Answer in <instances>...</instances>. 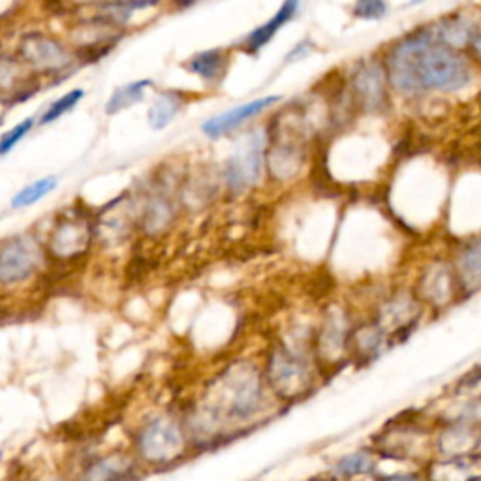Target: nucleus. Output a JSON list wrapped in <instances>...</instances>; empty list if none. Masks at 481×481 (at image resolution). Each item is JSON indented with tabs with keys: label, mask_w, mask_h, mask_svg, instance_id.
<instances>
[{
	"label": "nucleus",
	"mask_w": 481,
	"mask_h": 481,
	"mask_svg": "<svg viewBox=\"0 0 481 481\" xmlns=\"http://www.w3.org/2000/svg\"><path fill=\"white\" fill-rule=\"evenodd\" d=\"M386 68L391 87L406 96L465 93L481 72L465 53L442 44L431 25L408 32L391 47Z\"/></svg>",
	"instance_id": "f257e3e1"
},
{
	"label": "nucleus",
	"mask_w": 481,
	"mask_h": 481,
	"mask_svg": "<svg viewBox=\"0 0 481 481\" xmlns=\"http://www.w3.org/2000/svg\"><path fill=\"white\" fill-rule=\"evenodd\" d=\"M265 401L263 380L258 370L251 365H239L228 370L220 387V399L217 404V416L222 414L228 419L246 421L254 418Z\"/></svg>",
	"instance_id": "f03ea898"
},
{
	"label": "nucleus",
	"mask_w": 481,
	"mask_h": 481,
	"mask_svg": "<svg viewBox=\"0 0 481 481\" xmlns=\"http://www.w3.org/2000/svg\"><path fill=\"white\" fill-rule=\"evenodd\" d=\"M136 450L139 457L151 465H168L183 455V429L170 418H156L139 429Z\"/></svg>",
	"instance_id": "7ed1b4c3"
},
{
	"label": "nucleus",
	"mask_w": 481,
	"mask_h": 481,
	"mask_svg": "<svg viewBox=\"0 0 481 481\" xmlns=\"http://www.w3.org/2000/svg\"><path fill=\"white\" fill-rule=\"evenodd\" d=\"M270 386L284 399H294L311 387L312 370L305 355L299 352L278 348L270 360Z\"/></svg>",
	"instance_id": "20e7f679"
},
{
	"label": "nucleus",
	"mask_w": 481,
	"mask_h": 481,
	"mask_svg": "<svg viewBox=\"0 0 481 481\" xmlns=\"http://www.w3.org/2000/svg\"><path fill=\"white\" fill-rule=\"evenodd\" d=\"M42 263V251L30 237H13L0 253V278L4 284H15L30 278Z\"/></svg>",
	"instance_id": "39448f33"
},
{
	"label": "nucleus",
	"mask_w": 481,
	"mask_h": 481,
	"mask_svg": "<svg viewBox=\"0 0 481 481\" xmlns=\"http://www.w3.org/2000/svg\"><path fill=\"white\" fill-rule=\"evenodd\" d=\"M460 294V284L453 263L433 261L427 265V270L419 277L418 295L435 309L448 307L450 303L459 299Z\"/></svg>",
	"instance_id": "423d86ee"
},
{
	"label": "nucleus",
	"mask_w": 481,
	"mask_h": 481,
	"mask_svg": "<svg viewBox=\"0 0 481 481\" xmlns=\"http://www.w3.org/2000/svg\"><path fill=\"white\" fill-rule=\"evenodd\" d=\"M263 144V136L254 134L228 158L226 183L231 192H243L258 181L261 170Z\"/></svg>",
	"instance_id": "0eeeda50"
},
{
	"label": "nucleus",
	"mask_w": 481,
	"mask_h": 481,
	"mask_svg": "<svg viewBox=\"0 0 481 481\" xmlns=\"http://www.w3.org/2000/svg\"><path fill=\"white\" fill-rule=\"evenodd\" d=\"M387 68L382 62H363L353 76V93L367 112H382L387 104Z\"/></svg>",
	"instance_id": "6e6552de"
},
{
	"label": "nucleus",
	"mask_w": 481,
	"mask_h": 481,
	"mask_svg": "<svg viewBox=\"0 0 481 481\" xmlns=\"http://www.w3.org/2000/svg\"><path fill=\"white\" fill-rule=\"evenodd\" d=\"M429 25L435 32V37L442 44L450 46V47L465 53L467 55L474 34L477 32L479 25H481V10L477 13H474V12L445 13Z\"/></svg>",
	"instance_id": "1a4fd4ad"
},
{
	"label": "nucleus",
	"mask_w": 481,
	"mask_h": 481,
	"mask_svg": "<svg viewBox=\"0 0 481 481\" xmlns=\"http://www.w3.org/2000/svg\"><path fill=\"white\" fill-rule=\"evenodd\" d=\"M20 53L32 68L42 70V72H53V70H61L70 64L68 51L57 40L40 32L27 34L20 46Z\"/></svg>",
	"instance_id": "9d476101"
},
{
	"label": "nucleus",
	"mask_w": 481,
	"mask_h": 481,
	"mask_svg": "<svg viewBox=\"0 0 481 481\" xmlns=\"http://www.w3.org/2000/svg\"><path fill=\"white\" fill-rule=\"evenodd\" d=\"M481 448V423L452 421L442 427L436 436V452L440 457H457L479 453Z\"/></svg>",
	"instance_id": "9b49d317"
},
{
	"label": "nucleus",
	"mask_w": 481,
	"mask_h": 481,
	"mask_svg": "<svg viewBox=\"0 0 481 481\" xmlns=\"http://www.w3.org/2000/svg\"><path fill=\"white\" fill-rule=\"evenodd\" d=\"M425 477L427 481H481V453L433 459Z\"/></svg>",
	"instance_id": "f8f14e48"
},
{
	"label": "nucleus",
	"mask_w": 481,
	"mask_h": 481,
	"mask_svg": "<svg viewBox=\"0 0 481 481\" xmlns=\"http://www.w3.org/2000/svg\"><path fill=\"white\" fill-rule=\"evenodd\" d=\"M455 271L465 295L481 292V234L472 236L462 245L455 256Z\"/></svg>",
	"instance_id": "ddd939ff"
},
{
	"label": "nucleus",
	"mask_w": 481,
	"mask_h": 481,
	"mask_svg": "<svg viewBox=\"0 0 481 481\" xmlns=\"http://www.w3.org/2000/svg\"><path fill=\"white\" fill-rule=\"evenodd\" d=\"M91 243V229L79 219H68L59 222V228L53 231L49 248L59 258H76L87 251Z\"/></svg>",
	"instance_id": "4468645a"
},
{
	"label": "nucleus",
	"mask_w": 481,
	"mask_h": 481,
	"mask_svg": "<svg viewBox=\"0 0 481 481\" xmlns=\"http://www.w3.org/2000/svg\"><path fill=\"white\" fill-rule=\"evenodd\" d=\"M278 96H267V98H260L254 102H248L243 105H237V108L229 110L219 117H212L203 124V132L209 137H220L222 134H228L234 129H237L239 124H243L246 119L256 117L258 113H261L265 108H270L275 102H278Z\"/></svg>",
	"instance_id": "2eb2a0df"
},
{
	"label": "nucleus",
	"mask_w": 481,
	"mask_h": 481,
	"mask_svg": "<svg viewBox=\"0 0 481 481\" xmlns=\"http://www.w3.org/2000/svg\"><path fill=\"white\" fill-rule=\"evenodd\" d=\"M297 6H299V0H284L280 10L271 17L270 21L263 23L261 27H258L256 30H253L251 34H248L246 38V49L251 53H256L260 51L263 46H267L271 42V38L275 37V34L278 32V29L282 25H286L294 13L297 12Z\"/></svg>",
	"instance_id": "dca6fc26"
},
{
	"label": "nucleus",
	"mask_w": 481,
	"mask_h": 481,
	"mask_svg": "<svg viewBox=\"0 0 481 481\" xmlns=\"http://www.w3.org/2000/svg\"><path fill=\"white\" fill-rule=\"evenodd\" d=\"M228 57L222 49H207L194 55L188 62L192 72L198 74L200 78L207 81H217L222 78L224 70H226Z\"/></svg>",
	"instance_id": "f3484780"
},
{
	"label": "nucleus",
	"mask_w": 481,
	"mask_h": 481,
	"mask_svg": "<svg viewBox=\"0 0 481 481\" xmlns=\"http://www.w3.org/2000/svg\"><path fill=\"white\" fill-rule=\"evenodd\" d=\"M132 474V465L119 459H100L93 462L83 474V481H127Z\"/></svg>",
	"instance_id": "a211bd4d"
},
{
	"label": "nucleus",
	"mask_w": 481,
	"mask_h": 481,
	"mask_svg": "<svg viewBox=\"0 0 481 481\" xmlns=\"http://www.w3.org/2000/svg\"><path fill=\"white\" fill-rule=\"evenodd\" d=\"M183 105L181 95L177 93H164L160 95L158 100L153 104V108L149 110V122L154 130L166 129L171 122V119L179 113Z\"/></svg>",
	"instance_id": "6ab92c4d"
},
{
	"label": "nucleus",
	"mask_w": 481,
	"mask_h": 481,
	"mask_svg": "<svg viewBox=\"0 0 481 481\" xmlns=\"http://www.w3.org/2000/svg\"><path fill=\"white\" fill-rule=\"evenodd\" d=\"M377 470V459L367 452H355L348 457H343L336 462L333 472L336 477H355V476H369Z\"/></svg>",
	"instance_id": "aec40b11"
},
{
	"label": "nucleus",
	"mask_w": 481,
	"mask_h": 481,
	"mask_svg": "<svg viewBox=\"0 0 481 481\" xmlns=\"http://www.w3.org/2000/svg\"><path fill=\"white\" fill-rule=\"evenodd\" d=\"M151 85H153L151 79H141V81H132L129 85L119 87L117 91L112 95L108 105H105V112H108L110 115H113L117 112H120V110L130 108V105H134L136 102H139L141 98H144L145 88L151 87Z\"/></svg>",
	"instance_id": "412c9836"
},
{
	"label": "nucleus",
	"mask_w": 481,
	"mask_h": 481,
	"mask_svg": "<svg viewBox=\"0 0 481 481\" xmlns=\"http://www.w3.org/2000/svg\"><path fill=\"white\" fill-rule=\"evenodd\" d=\"M55 188H57V177H44V179L34 181L32 185L25 187L20 194H17L15 198L12 200V207L23 209V207L34 205L42 198H46V195L51 194Z\"/></svg>",
	"instance_id": "4be33fe9"
},
{
	"label": "nucleus",
	"mask_w": 481,
	"mask_h": 481,
	"mask_svg": "<svg viewBox=\"0 0 481 481\" xmlns=\"http://www.w3.org/2000/svg\"><path fill=\"white\" fill-rule=\"evenodd\" d=\"M81 98H83V91H81V88H76V91H72V93H68V95L61 96L59 100H55V102H53V104L49 105L47 112L42 115V120H40V122H42V124H47V122H53V120L61 119L64 113L72 112Z\"/></svg>",
	"instance_id": "5701e85b"
},
{
	"label": "nucleus",
	"mask_w": 481,
	"mask_h": 481,
	"mask_svg": "<svg viewBox=\"0 0 481 481\" xmlns=\"http://www.w3.org/2000/svg\"><path fill=\"white\" fill-rule=\"evenodd\" d=\"M353 13L355 17L367 21L384 20L387 13V3L386 0H355Z\"/></svg>",
	"instance_id": "b1692460"
},
{
	"label": "nucleus",
	"mask_w": 481,
	"mask_h": 481,
	"mask_svg": "<svg viewBox=\"0 0 481 481\" xmlns=\"http://www.w3.org/2000/svg\"><path fill=\"white\" fill-rule=\"evenodd\" d=\"M32 127H34V119L30 117V119H25L23 122L17 124V127H13L10 132H6L3 136V141H0V153L8 154L32 130Z\"/></svg>",
	"instance_id": "393cba45"
},
{
	"label": "nucleus",
	"mask_w": 481,
	"mask_h": 481,
	"mask_svg": "<svg viewBox=\"0 0 481 481\" xmlns=\"http://www.w3.org/2000/svg\"><path fill=\"white\" fill-rule=\"evenodd\" d=\"M378 481H421V476L416 472H395L378 476Z\"/></svg>",
	"instance_id": "a878e982"
},
{
	"label": "nucleus",
	"mask_w": 481,
	"mask_h": 481,
	"mask_svg": "<svg viewBox=\"0 0 481 481\" xmlns=\"http://www.w3.org/2000/svg\"><path fill=\"white\" fill-rule=\"evenodd\" d=\"M423 3H427V0H410L406 6H418V4H423Z\"/></svg>",
	"instance_id": "bb28decb"
},
{
	"label": "nucleus",
	"mask_w": 481,
	"mask_h": 481,
	"mask_svg": "<svg viewBox=\"0 0 481 481\" xmlns=\"http://www.w3.org/2000/svg\"><path fill=\"white\" fill-rule=\"evenodd\" d=\"M177 3H179L181 6H188V4H192V3H195V0H177Z\"/></svg>",
	"instance_id": "cd10ccee"
}]
</instances>
